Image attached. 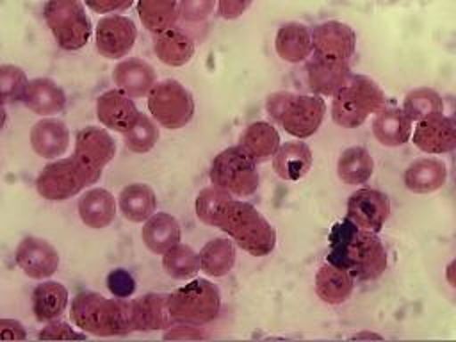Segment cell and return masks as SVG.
<instances>
[{"mask_svg":"<svg viewBox=\"0 0 456 342\" xmlns=\"http://www.w3.org/2000/svg\"><path fill=\"white\" fill-rule=\"evenodd\" d=\"M194 210L203 224L219 228L253 256H265L276 246L274 228L251 203L235 200L214 185L200 191Z\"/></svg>","mask_w":456,"mask_h":342,"instance_id":"cell-1","label":"cell"},{"mask_svg":"<svg viewBox=\"0 0 456 342\" xmlns=\"http://www.w3.org/2000/svg\"><path fill=\"white\" fill-rule=\"evenodd\" d=\"M328 242V262L347 269L354 280H376L387 269V249L381 239L347 217L333 224Z\"/></svg>","mask_w":456,"mask_h":342,"instance_id":"cell-2","label":"cell"},{"mask_svg":"<svg viewBox=\"0 0 456 342\" xmlns=\"http://www.w3.org/2000/svg\"><path fill=\"white\" fill-rule=\"evenodd\" d=\"M69 319L78 330L96 337H119L134 330L130 303L119 297L107 299L94 290H82L73 297Z\"/></svg>","mask_w":456,"mask_h":342,"instance_id":"cell-3","label":"cell"},{"mask_svg":"<svg viewBox=\"0 0 456 342\" xmlns=\"http://www.w3.org/2000/svg\"><path fill=\"white\" fill-rule=\"evenodd\" d=\"M265 110L285 128L287 134L305 139L319 130L326 114V103L321 96L280 91L267 98Z\"/></svg>","mask_w":456,"mask_h":342,"instance_id":"cell-4","label":"cell"},{"mask_svg":"<svg viewBox=\"0 0 456 342\" xmlns=\"http://www.w3.org/2000/svg\"><path fill=\"white\" fill-rule=\"evenodd\" d=\"M167 308L175 324L203 326L219 315L221 294L212 281L205 278H192L167 294Z\"/></svg>","mask_w":456,"mask_h":342,"instance_id":"cell-5","label":"cell"},{"mask_svg":"<svg viewBox=\"0 0 456 342\" xmlns=\"http://www.w3.org/2000/svg\"><path fill=\"white\" fill-rule=\"evenodd\" d=\"M383 105L385 94L374 80L363 75H351L347 84L333 94L331 118L338 126L356 128L363 125L369 114L381 110Z\"/></svg>","mask_w":456,"mask_h":342,"instance_id":"cell-6","label":"cell"},{"mask_svg":"<svg viewBox=\"0 0 456 342\" xmlns=\"http://www.w3.org/2000/svg\"><path fill=\"white\" fill-rule=\"evenodd\" d=\"M210 182L233 198H249L260 183L256 162L239 144L228 146L214 157Z\"/></svg>","mask_w":456,"mask_h":342,"instance_id":"cell-7","label":"cell"},{"mask_svg":"<svg viewBox=\"0 0 456 342\" xmlns=\"http://www.w3.org/2000/svg\"><path fill=\"white\" fill-rule=\"evenodd\" d=\"M43 16L62 50L75 52L87 45L93 27L80 0H46Z\"/></svg>","mask_w":456,"mask_h":342,"instance_id":"cell-8","label":"cell"},{"mask_svg":"<svg viewBox=\"0 0 456 342\" xmlns=\"http://www.w3.org/2000/svg\"><path fill=\"white\" fill-rule=\"evenodd\" d=\"M148 110L160 126L178 130L192 119L194 98L183 84L166 78L157 82L148 93Z\"/></svg>","mask_w":456,"mask_h":342,"instance_id":"cell-9","label":"cell"},{"mask_svg":"<svg viewBox=\"0 0 456 342\" xmlns=\"http://www.w3.org/2000/svg\"><path fill=\"white\" fill-rule=\"evenodd\" d=\"M93 183L94 178L71 155L46 164L36 178V191L48 201H64Z\"/></svg>","mask_w":456,"mask_h":342,"instance_id":"cell-10","label":"cell"},{"mask_svg":"<svg viewBox=\"0 0 456 342\" xmlns=\"http://www.w3.org/2000/svg\"><path fill=\"white\" fill-rule=\"evenodd\" d=\"M116 155L114 137L100 126H86L77 132L73 157L89 171V175L98 182L102 171L112 162Z\"/></svg>","mask_w":456,"mask_h":342,"instance_id":"cell-11","label":"cell"},{"mask_svg":"<svg viewBox=\"0 0 456 342\" xmlns=\"http://www.w3.org/2000/svg\"><path fill=\"white\" fill-rule=\"evenodd\" d=\"M137 39L135 23L121 14L103 16L96 23V50L105 59H121L130 53Z\"/></svg>","mask_w":456,"mask_h":342,"instance_id":"cell-12","label":"cell"},{"mask_svg":"<svg viewBox=\"0 0 456 342\" xmlns=\"http://www.w3.org/2000/svg\"><path fill=\"white\" fill-rule=\"evenodd\" d=\"M390 216V200L376 189H358L347 200V219L356 226L378 233Z\"/></svg>","mask_w":456,"mask_h":342,"instance_id":"cell-13","label":"cell"},{"mask_svg":"<svg viewBox=\"0 0 456 342\" xmlns=\"http://www.w3.org/2000/svg\"><path fill=\"white\" fill-rule=\"evenodd\" d=\"M312 46L315 57L328 61H347L354 53L356 36L342 21H324L312 30Z\"/></svg>","mask_w":456,"mask_h":342,"instance_id":"cell-14","label":"cell"},{"mask_svg":"<svg viewBox=\"0 0 456 342\" xmlns=\"http://www.w3.org/2000/svg\"><path fill=\"white\" fill-rule=\"evenodd\" d=\"M18 267L34 280L50 278L59 267L57 249L45 239L28 235L20 240L14 251Z\"/></svg>","mask_w":456,"mask_h":342,"instance_id":"cell-15","label":"cell"},{"mask_svg":"<svg viewBox=\"0 0 456 342\" xmlns=\"http://www.w3.org/2000/svg\"><path fill=\"white\" fill-rule=\"evenodd\" d=\"M139 114L141 110L132 96L121 89L105 91L96 100V118L109 130L125 134L134 126Z\"/></svg>","mask_w":456,"mask_h":342,"instance_id":"cell-16","label":"cell"},{"mask_svg":"<svg viewBox=\"0 0 456 342\" xmlns=\"http://www.w3.org/2000/svg\"><path fill=\"white\" fill-rule=\"evenodd\" d=\"M413 144L435 155L456 150V118H447L442 112L417 121Z\"/></svg>","mask_w":456,"mask_h":342,"instance_id":"cell-17","label":"cell"},{"mask_svg":"<svg viewBox=\"0 0 456 342\" xmlns=\"http://www.w3.org/2000/svg\"><path fill=\"white\" fill-rule=\"evenodd\" d=\"M132 328L137 331H157L169 328L171 315L167 308V294L148 292L130 301Z\"/></svg>","mask_w":456,"mask_h":342,"instance_id":"cell-18","label":"cell"},{"mask_svg":"<svg viewBox=\"0 0 456 342\" xmlns=\"http://www.w3.org/2000/svg\"><path fill=\"white\" fill-rule=\"evenodd\" d=\"M69 144V130L64 121L45 116L30 128V146L43 159L61 157Z\"/></svg>","mask_w":456,"mask_h":342,"instance_id":"cell-19","label":"cell"},{"mask_svg":"<svg viewBox=\"0 0 456 342\" xmlns=\"http://www.w3.org/2000/svg\"><path fill=\"white\" fill-rule=\"evenodd\" d=\"M112 80L118 89L125 91L132 98L148 96L151 87L157 84L155 69L142 59H125L116 64Z\"/></svg>","mask_w":456,"mask_h":342,"instance_id":"cell-20","label":"cell"},{"mask_svg":"<svg viewBox=\"0 0 456 342\" xmlns=\"http://www.w3.org/2000/svg\"><path fill=\"white\" fill-rule=\"evenodd\" d=\"M308 86L314 93L333 96L351 78L347 61H328L314 57L306 66Z\"/></svg>","mask_w":456,"mask_h":342,"instance_id":"cell-21","label":"cell"},{"mask_svg":"<svg viewBox=\"0 0 456 342\" xmlns=\"http://www.w3.org/2000/svg\"><path fill=\"white\" fill-rule=\"evenodd\" d=\"M23 103L28 110L39 116H53L64 110L66 107V93L64 89L52 78L39 77L28 80Z\"/></svg>","mask_w":456,"mask_h":342,"instance_id":"cell-22","label":"cell"},{"mask_svg":"<svg viewBox=\"0 0 456 342\" xmlns=\"http://www.w3.org/2000/svg\"><path fill=\"white\" fill-rule=\"evenodd\" d=\"M312 160V150L306 142L289 141L280 144L273 155V169L281 180L296 182L310 171Z\"/></svg>","mask_w":456,"mask_h":342,"instance_id":"cell-23","label":"cell"},{"mask_svg":"<svg viewBox=\"0 0 456 342\" xmlns=\"http://www.w3.org/2000/svg\"><path fill=\"white\" fill-rule=\"evenodd\" d=\"M77 210H78L82 223L87 228L102 230V228L109 226L116 217V200H114L112 192H109L107 189L94 187V189L86 191L78 198Z\"/></svg>","mask_w":456,"mask_h":342,"instance_id":"cell-24","label":"cell"},{"mask_svg":"<svg viewBox=\"0 0 456 342\" xmlns=\"http://www.w3.org/2000/svg\"><path fill=\"white\" fill-rule=\"evenodd\" d=\"M142 242L155 255H164L169 248L180 242L182 228L176 217L167 212H155L142 224Z\"/></svg>","mask_w":456,"mask_h":342,"instance_id":"cell-25","label":"cell"},{"mask_svg":"<svg viewBox=\"0 0 456 342\" xmlns=\"http://www.w3.org/2000/svg\"><path fill=\"white\" fill-rule=\"evenodd\" d=\"M353 287V274L331 262L322 264L315 274V292L328 305L344 303L351 296Z\"/></svg>","mask_w":456,"mask_h":342,"instance_id":"cell-26","label":"cell"},{"mask_svg":"<svg viewBox=\"0 0 456 342\" xmlns=\"http://www.w3.org/2000/svg\"><path fill=\"white\" fill-rule=\"evenodd\" d=\"M239 146L256 164H260L273 159V155L280 148V134L267 121H253L240 134Z\"/></svg>","mask_w":456,"mask_h":342,"instance_id":"cell-27","label":"cell"},{"mask_svg":"<svg viewBox=\"0 0 456 342\" xmlns=\"http://www.w3.org/2000/svg\"><path fill=\"white\" fill-rule=\"evenodd\" d=\"M153 50L157 59L171 68H180L187 64L194 55V41L178 28H167L155 34Z\"/></svg>","mask_w":456,"mask_h":342,"instance_id":"cell-28","label":"cell"},{"mask_svg":"<svg viewBox=\"0 0 456 342\" xmlns=\"http://www.w3.org/2000/svg\"><path fill=\"white\" fill-rule=\"evenodd\" d=\"M447 167L442 160L424 157L411 162L404 171V185L417 194H428L445 183Z\"/></svg>","mask_w":456,"mask_h":342,"instance_id":"cell-29","label":"cell"},{"mask_svg":"<svg viewBox=\"0 0 456 342\" xmlns=\"http://www.w3.org/2000/svg\"><path fill=\"white\" fill-rule=\"evenodd\" d=\"M411 123L403 109L388 107L378 110L372 121V132L383 146H401L411 137Z\"/></svg>","mask_w":456,"mask_h":342,"instance_id":"cell-30","label":"cell"},{"mask_svg":"<svg viewBox=\"0 0 456 342\" xmlns=\"http://www.w3.org/2000/svg\"><path fill=\"white\" fill-rule=\"evenodd\" d=\"M68 289L53 280H45L32 290V312L41 322L59 319L68 306Z\"/></svg>","mask_w":456,"mask_h":342,"instance_id":"cell-31","label":"cell"},{"mask_svg":"<svg viewBox=\"0 0 456 342\" xmlns=\"http://www.w3.org/2000/svg\"><path fill=\"white\" fill-rule=\"evenodd\" d=\"M274 48H276V53L283 61H287V62H301L314 50V46H312V32L303 23H297V21L285 23L276 32Z\"/></svg>","mask_w":456,"mask_h":342,"instance_id":"cell-32","label":"cell"},{"mask_svg":"<svg viewBox=\"0 0 456 342\" xmlns=\"http://www.w3.org/2000/svg\"><path fill=\"white\" fill-rule=\"evenodd\" d=\"M121 216L132 223H144L157 210V194L146 183H128L118 198Z\"/></svg>","mask_w":456,"mask_h":342,"instance_id":"cell-33","label":"cell"},{"mask_svg":"<svg viewBox=\"0 0 456 342\" xmlns=\"http://www.w3.org/2000/svg\"><path fill=\"white\" fill-rule=\"evenodd\" d=\"M200 255V269L210 278L226 276L235 265V246L226 237H216L208 240Z\"/></svg>","mask_w":456,"mask_h":342,"instance_id":"cell-34","label":"cell"},{"mask_svg":"<svg viewBox=\"0 0 456 342\" xmlns=\"http://www.w3.org/2000/svg\"><path fill=\"white\" fill-rule=\"evenodd\" d=\"M137 14L148 32L159 34L171 28L180 16L178 0H137Z\"/></svg>","mask_w":456,"mask_h":342,"instance_id":"cell-35","label":"cell"},{"mask_svg":"<svg viewBox=\"0 0 456 342\" xmlns=\"http://www.w3.org/2000/svg\"><path fill=\"white\" fill-rule=\"evenodd\" d=\"M374 173V160L370 153L362 146H351L344 150L337 162V175L347 185L365 183Z\"/></svg>","mask_w":456,"mask_h":342,"instance_id":"cell-36","label":"cell"},{"mask_svg":"<svg viewBox=\"0 0 456 342\" xmlns=\"http://www.w3.org/2000/svg\"><path fill=\"white\" fill-rule=\"evenodd\" d=\"M162 269L173 280H192L200 269V255L187 244H175L162 255Z\"/></svg>","mask_w":456,"mask_h":342,"instance_id":"cell-37","label":"cell"},{"mask_svg":"<svg viewBox=\"0 0 456 342\" xmlns=\"http://www.w3.org/2000/svg\"><path fill=\"white\" fill-rule=\"evenodd\" d=\"M403 110L411 121H420L444 112V102L433 89H415L404 98Z\"/></svg>","mask_w":456,"mask_h":342,"instance_id":"cell-38","label":"cell"},{"mask_svg":"<svg viewBox=\"0 0 456 342\" xmlns=\"http://www.w3.org/2000/svg\"><path fill=\"white\" fill-rule=\"evenodd\" d=\"M123 135H125V144L130 151L148 153L150 150L155 148V144L159 141L157 121L141 112L137 121L134 123V126L130 130H126Z\"/></svg>","mask_w":456,"mask_h":342,"instance_id":"cell-39","label":"cell"},{"mask_svg":"<svg viewBox=\"0 0 456 342\" xmlns=\"http://www.w3.org/2000/svg\"><path fill=\"white\" fill-rule=\"evenodd\" d=\"M28 78L20 66L0 64V103L9 105L23 102Z\"/></svg>","mask_w":456,"mask_h":342,"instance_id":"cell-40","label":"cell"},{"mask_svg":"<svg viewBox=\"0 0 456 342\" xmlns=\"http://www.w3.org/2000/svg\"><path fill=\"white\" fill-rule=\"evenodd\" d=\"M105 283H107V289L110 290V294L114 297H119V299H128L134 296L135 292V278L123 267H118V269H112L107 278H105Z\"/></svg>","mask_w":456,"mask_h":342,"instance_id":"cell-41","label":"cell"},{"mask_svg":"<svg viewBox=\"0 0 456 342\" xmlns=\"http://www.w3.org/2000/svg\"><path fill=\"white\" fill-rule=\"evenodd\" d=\"M41 340H84L87 338V333L75 331L68 322L64 321H50L37 335Z\"/></svg>","mask_w":456,"mask_h":342,"instance_id":"cell-42","label":"cell"},{"mask_svg":"<svg viewBox=\"0 0 456 342\" xmlns=\"http://www.w3.org/2000/svg\"><path fill=\"white\" fill-rule=\"evenodd\" d=\"M216 0H180V16L189 23L207 20L214 11Z\"/></svg>","mask_w":456,"mask_h":342,"instance_id":"cell-43","label":"cell"},{"mask_svg":"<svg viewBox=\"0 0 456 342\" xmlns=\"http://www.w3.org/2000/svg\"><path fill=\"white\" fill-rule=\"evenodd\" d=\"M84 4L98 14H110V12H123L132 7L134 0H84Z\"/></svg>","mask_w":456,"mask_h":342,"instance_id":"cell-44","label":"cell"},{"mask_svg":"<svg viewBox=\"0 0 456 342\" xmlns=\"http://www.w3.org/2000/svg\"><path fill=\"white\" fill-rule=\"evenodd\" d=\"M253 0H217L219 16L224 20H235L249 9Z\"/></svg>","mask_w":456,"mask_h":342,"instance_id":"cell-45","label":"cell"},{"mask_svg":"<svg viewBox=\"0 0 456 342\" xmlns=\"http://www.w3.org/2000/svg\"><path fill=\"white\" fill-rule=\"evenodd\" d=\"M25 326L16 319H0V340H25Z\"/></svg>","mask_w":456,"mask_h":342,"instance_id":"cell-46","label":"cell"},{"mask_svg":"<svg viewBox=\"0 0 456 342\" xmlns=\"http://www.w3.org/2000/svg\"><path fill=\"white\" fill-rule=\"evenodd\" d=\"M164 338H178V340H194V338H205V333L200 331L198 326L192 324H178L169 328V331L164 333Z\"/></svg>","mask_w":456,"mask_h":342,"instance_id":"cell-47","label":"cell"},{"mask_svg":"<svg viewBox=\"0 0 456 342\" xmlns=\"http://www.w3.org/2000/svg\"><path fill=\"white\" fill-rule=\"evenodd\" d=\"M445 278H447V281L456 289V258L447 265V269H445Z\"/></svg>","mask_w":456,"mask_h":342,"instance_id":"cell-48","label":"cell"},{"mask_svg":"<svg viewBox=\"0 0 456 342\" xmlns=\"http://www.w3.org/2000/svg\"><path fill=\"white\" fill-rule=\"evenodd\" d=\"M5 121H7V112H5V109H4V103H0V130L4 128Z\"/></svg>","mask_w":456,"mask_h":342,"instance_id":"cell-49","label":"cell"}]
</instances>
